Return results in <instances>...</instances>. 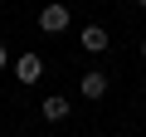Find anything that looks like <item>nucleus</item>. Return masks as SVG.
<instances>
[{"label":"nucleus","instance_id":"nucleus-1","mask_svg":"<svg viewBox=\"0 0 146 137\" xmlns=\"http://www.w3.org/2000/svg\"><path fill=\"white\" fill-rule=\"evenodd\" d=\"M68 25H73V10L63 5V0H54V5L39 10V30H44V34H63Z\"/></svg>","mask_w":146,"mask_h":137},{"label":"nucleus","instance_id":"nucleus-2","mask_svg":"<svg viewBox=\"0 0 146 137\" xmlns=\"http://www.w3.org/2000/svg\"><path fill=\"white\" fill-rule=\"evenodd\" d=\"M10 68H15V79H20V83H39V79H44V54L25 49V54L10 64Z\"/></svg>","mask_w":146,"mask_h":137},{"label":"nucleus","instance_id":"nucleus-3","mask_svg":"<svg viewBox=\"0 0 146 137\" xmlns=\"http://www.w3.org/2000/svg\"><path fill=\"white\" fill-rule=\"evenodd\" d=\"M107 88H112V83H107V74H102V68H88V74L78 79V93H83L88 103H102V98H107Z\"/></svg>","mask_w":146,"mask_h":137},{"label":"nucleus","instance_id":"nucleus-4","mask_svg":"<svg viewBox=\"0 0 146 137\" xmlns=\"http://www.w3.org/2000/svg\"><path fill=\"white\" fill-rule=\"evenodd\" d=\"M78 44H83L88 54H107L112 34H107V25H83V30H78Z\"/></svg>","mask_w":146,"mask_h":137},{"label":"nucleus","instance_id":"nucleus-5","mask_svg":"<svg viewBox=\"0 0 146 137\" xmlns=\"http://www.w3.org/2000/svg\"><path fill=\"white\" fill-rule=\"evenodd\" d=\"M39 113H44V122H63V118L73 113V103H68L63 93H49V98H39Z\"/></svg>","mask_w":146,"mask_h":137},{"label":"nucleus","instance_id":"nucleus-6","mask_svg":"<svg viewBox=\"0 0 146 137\" xmlns=\"http://www.w3.org/2000/svg\"><path fill=\"white\" fill-rule=\"evenodd\" d=\"M10 64H15V59H10V49H5V44H0V68H10Z\"/></svg>","mask_w":146,"mask_h":137},{"label":"nucleus","instance_id":"nucleus-7","mask_svg":"<svg viewBox=\"0 0 146 137\" xmlns=\"http://www.w3.org/2000/svg\"><path fill=\"white\" fill-rule=\"evenodd\" d=\"M141 64H146V39H141Z\"/></svg>","mask_w":146,"mask_h":137},{"label":"nucleus","instance_id":"nucleus-8","mask_svg":"<svg viewBox=\"0 0 146 137\" xmlns=\"http://www.w3.org/2000/svg\"><path fill=\"white\" fill-rule=\"evenodd\" d=\"M131 5H141V10H146V0H131Z\"/></svg>","mask_w":146,"mask_h":137},{"label":"nucleus","instance_id":"nucleus-9","mask_svg":"<svg viewBox=\"0 0 146 137\" xmlns=\"http://www.w3.org/2000/svg\"><path fill=\"white\" fill-rule=\"evenodd\" d=\"M141 108H146V98H141Z\"/></svg>","mask_w":146,"mask_h":137}]
</instances>
